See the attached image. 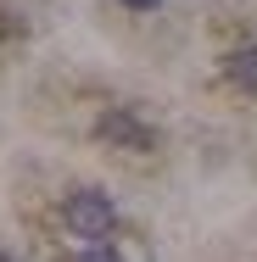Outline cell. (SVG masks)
I'll use <instances>...</instances> for the list:
<instances>
[{
    "label": "cell",
    "instance_id": "obj_1",
    "mask_svg": "<svg viewBox=\"0 0 257 262\" xmlns=\"http://www.w3.org/2000/svg\"><path fill=\"white\" fill-rule=\"evenodd\" d=\"M62 223H67V234H78V240H90V246H106V234L117 229V207H112V195L106 190H73L67 201H62Z\"/></svg>",
    "mask_w": 257,
    "mask_h": 262
},
{
    "label": "cell",
    "instance_id": "obj_2",
    "mask_svg": "<svg viewBox=\"0 0 257 262\" xmlns=\"http://www.w3.org/2000/svg\"><path fill=\"white\" fill-rule=\"evenodd\" d=\"M95 140L106 151H123V157H151L156 151V128L134 112V106H106L95 117Z\"/></svg>",
    "mask_w": 257,
    "mask_h": 262
},
{
    "label": "cell",
    "instance_id": "obj_3",
    "mask_svg": "<svg viewBox=\"0 0 257 262\" xmlns=\"http://www.w3.org/2000/svg\"><path fill=\"white\" fill-rule=\"evenodd\" d=\"M224 78H229L241 95H257V45H241V51L224 56Z\"/></svg>",
    "mask_w": 257,
    "mask_h": 262
},
{
    "label": "cell",
    "instance_id": "obj_4",
    "mask_svg": "<svg viewBox=\"0 0 257 262\" xmlns=\"http://www.w3.org/2000/svg\"><path fill=\"white\" fill-rule=\"evenodd\" d=\"M73 262H123V257H117L112 246H84V251H78Z\"/></svg>",
    "mask_w": 257,
    "mask_h": 262
},
{
    "label": "cell",
    "instance_id": "obj_5",
    "mask_svg": "<svg viewBox=\"0 0 257 262\" xmlns=\"http://www.w3.org/2000/svg\"><path fill=\"white\" fill-rule=\"evenodd\" d=\"M123 6H129V11H151L156 0H123Z\"/></svg>",
    "mask_w": 257,
    "mask_h": 262
},
{
    "label": "cell",
    "instance_id": "obj_6",
    "mask_svg": "<svg viewBox=\"0 0 257 262\" xmlns=\"http://www.w3.org/2000/svg\"><path fill=\"white\" fill-rule=\"evenodd\" d=\"M0 262H17V257H6V251H0Z\"/></svg>",
    "mask_w": 257,
    "mask_h": 262
}]
</instances>
